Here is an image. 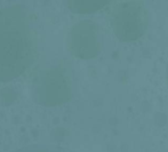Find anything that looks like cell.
I'll return each instance as SVG.
<instances>
[{
  "instance_id": "obj_1",
  "label": "cell",
  "mask_w": 168,
  "mask_h": 152,
  "mask_svg": "<svg viewBox=\"0 0 168 152\" xmlns=\"http://www.w3.org/2000/svg\"><path fill=\"white\" fill-rule=\"evenodd\" d=\"M35 57V37L19 7L0 9V82L21 76Z\"/></svg>"
},
{
  "instance_id": "obj_3",
  "label": "cell",
  "mask_w": 168,
  "mask_h": 152,
  "mask_svg": "<svg viewBox=\"0 0 168 152\" xmlns=\"http://www.w3.org/2000/svg\"><path fill=\"white\" fill-rule=\"evenodd\" d=\"M14 152H63L62 150L54 148V146H47V145H32L28 148L19 149Z\"/></svg>"
},
{
  "instance_id": "obj_2",
  "label": "cell",
  "mask_w": 168,
  "mask_h": 152,
  "mask_svg": "<svg viewBox=\"0 0 168 152\" xmlns=\"http://www.w3.org/2000/svg\"><path fill=\"white\" fill-rule=\"evenodd\" d=\"M112 29L122 41L141 38L148 26V14L142 2H117L110 14Z\"/></svg>"
},
{
  "instance_id": "obj_4",
  "label": "cell",
  "mask_w": 168,
  "mask_h": 152,
  "mask_svg": "<svg viewBox=\"0 0 168 152\" xmlns=\"http://www.w3.org/2000/svg\"><path fill=\"white\" fill-rule=\"evenodd\" d=\"M166 73H167V85H168V63H167V68H166Z\"/></svg>"
}]
</instances>
